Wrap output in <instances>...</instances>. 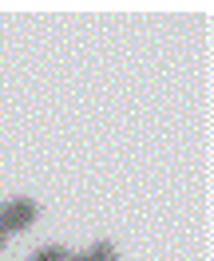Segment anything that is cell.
<instances>
[{
    "label": "cell",
    "mask_w": 214,
    "mask_h": 261,
    "mask_svg": "<svg viewBox=\"0 0 214 261\" xmlns=\"http://www.w3.org/2000/svg\"><path fill=\"white\" fill-rule=\"evenodd\" d=\"M0 249H4V233H0Z\"/></svg>",
    "instance_id": "obj_4"
},
{
    "label": "cell",
    "mask_w": 214,
    "mask_h": 261,
    "mask_svg": "<svg viewBox=\"0 0 214 261\" xmlns=\"http://www.w3.org/2000/svg\"><path fill=\"white\" fill-rule=\"evenodd\" d=\"M32 261H76V253H67L64 245H48V249H36Z\"/></svg>",
    "instance_id": "obj_3"
},
{
    "label": "cell",
    "mask_w": 214,
    "mask_h": 261,
    "mask_svg": "<svg viewBox=\"0 0 214 261\" xmlns=\"http://www.w3.org/2000/svg\"><path fill=\"white\" fill-rule=\"evenodd\" d=\"M76 261H119L115 249H111V242H99L96 249H87V253H76Z\"/></svg>",
    "instance_id": "obj_2"
},
{
    "label": "cell",
    "mask_w": 214,
    "mask_h": 261,
    "mask_svg": "<svg viewBox=\"0 0 214 261\" xmlns=\"http://www.w3.org/2000/svg\"><path fill=\"white\" fill-rule=\"evenodd\" d=\"M32 222H36V202H28V198H12V202L0 206V233H4V238L28 229Z\"/></svg>",
    "instance_id": "obj_1"
}]
</instances>
